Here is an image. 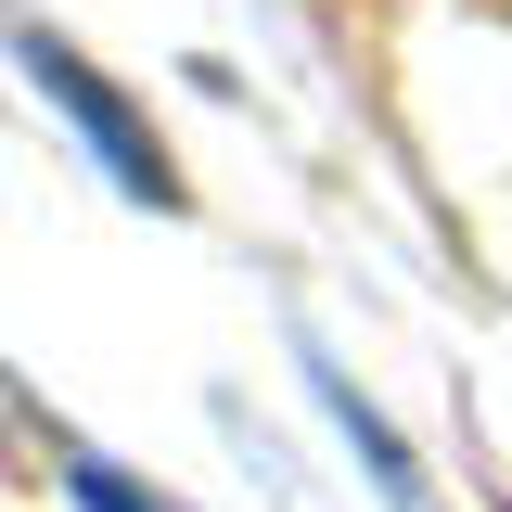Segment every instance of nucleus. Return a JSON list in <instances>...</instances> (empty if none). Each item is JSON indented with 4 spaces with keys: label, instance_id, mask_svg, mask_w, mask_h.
<instances>
[{
    "label": "nucleus",
    "instance_id": "nucleus-1",
    "mask_svg": "<svg viewBox=\"0 0 512 512\" xmlns=\"http://www.w3.org/2000/svg\"><path fill=\"white\" fill-rule=\"evenodd\" d=\"M26 77L52 90L64 116H77V141L116 167V192H141V205H180V180H167V154H154V128H141V103H128L103 64L77 52V39H52V26H26Z\"/></svg>",
    "mask_w": 512,
    "mask_h": 512
},
{
    "label": "nucleus",
    "instance_id": "nucleus-2",
    "mask_svg": "<svg viewBox=\"0 0 512 512\" xmlns=\"http://www.w3.org/2000/svg\"><path fill=\"white\" fill-rule=\"evenodd\" d=\"M320 397L346 410V436H359V461H372V474H384V500H397V512H436V500H423V474L397 461V436H384V423H372V410H359V397H346V384H333V372H320Z\"/></svg>",
    "mask_w": 512,
    "mask_h": 512
},
{
    "label": "nucleus",
    "instance_id": "nucleus-3",
    "mask_svg": "<svg viewBox=\"0 0 512 512\" xmlns=\"http://www.w3.org/2000/svg\"><path fill=\"white\" fill-rule=\"evenodd\" d=\"M64 487H77V500H90V512H167V500H141L128 474H103V461H64Z\"/></svg>",
    "mask_w": 512,
    "mask_h": 512
}]
</instances>
